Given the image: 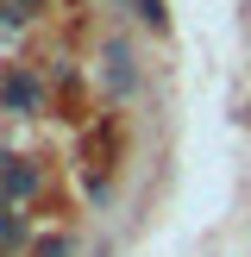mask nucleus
<instances>
[{
	"label": "nucleus",
	"instance_id": "obj_5",
	"mask_svg": "<svg viewBox=\"0 0 251 257\" xmlns=\"http://www.w3.org/2000/svg\"><path fill=\"white\" fill-rule=\"evenodd\" d=\"M138 19H145L151 32H163V25H170V13H163V0H138Z\"/></svg>",
	"mask_w": 251,
	"mask_h": 257
},
{
	"label": "nucleus",
	"instance_id": "obj_2",
	"mask_svg": "<svg viewBox=\"0 0 251 257\" xmlns=\"http://www.w3.org/2000/svg\"><path fill=\"white\" fill-rule=\"evenodd\" d=\"M0 107H13V113H38V82L32 75H7V82H0Z\"/></svg>",
	"mask_w": 251,
	"mask_h": 257
},
{
	"label": "nucleus",
	"instance_id": "obj_7",
	"mask_svg": "<svg viewBox=\"0 0 251 257\" xmlns=\"http://www.w3.org/2000/svg\"><path fill=\"white\" fill-rule=\"evenodd\" d=\"M38 7H44V0H13V13H19V19H25V13H38Z\"/></svg>",
	"mask_w": 251,
	"mask_h": 257
},
{
	"label": "nucleus",
	"instance_id": "obj_1",
	"mask_svg": "<svg viewBox=\"0 0 251 257\" xmlns=\"http://www.w3.org/2000/svg\"><path fill=\"white\" fill-rule=\"evenodd\" d=\"M107 88H113V94H132V88H138L132 44H126V38H107Z\"/></svg>",
	"mask_w": 251,
	"mask_h": 257
},
{
	"label": "nucleus",
	"instance_id": "obj_3",
	"mask_svg": "<svg viewBox=\"0 0 251 257\" xmlns=\"http://www.w3.org/2000/svg\"><path fill=\"white\" fill-rule=\"evenodd\" d=\"M32 188H38V170H32V163H0V195L19 201V195H32Z\"/></svg>",
	"mask_w": 251,
	"mask_h": 257
},
{
	"label": "nucleus",
	"instance_id": "obj_8",
	"mask_svg": "<svg viewBox=\"0 0 251 257\" xmlns=\"http://www.w3.org/2000/svg\"><path fill=\"white\" fill-rule=\"evenodd\" d=\"M7 19H13V0H0V25H7Z\"/></svg>",
	"mask_w": 251,
	"mask_h": 257
},
{
	"label": "nucleus",
	"instance_id": "obj_6",
	"mask_svg": "<svg viewBox=\"0 0 251 257\" xmlns=\"http://www.w3.org/2000/svg\"><path fill=\"white\" fill-rule=\"evenodd\" d=\"M69 251H75V238H63V232L57 238H38V257H69Z\"/></svg>",
	"mask_w": 251,
	"mask_h": 257
},
{
	"label": "nucleus",
	"instance_id": "obj_4",
	"mask_svg": "<svg viewBox=\"0 0 251 257\" xmlns=\"http://www.w3.org/2000/svg\"><path fill=\"white\" fill-rule=\"evenodd\" d=\"M25 245V220L19 213H0V251H19Z\"/></svg>",
	"mask_w": 251,
	"mask_h": 257
}]
</instances>
